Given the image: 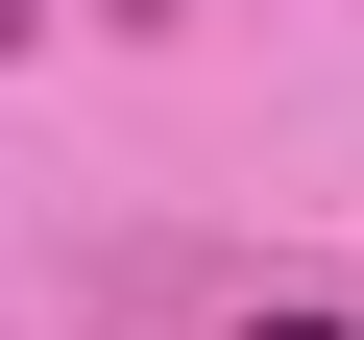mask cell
Masks as SVG:
<instances>
[{"mask_svg":"<svg viewBox=\"0 0 364 340\" xmlns=\"http://www.w3.org/2000/svg\"><path fill=\"white\" fill-rule=\"evenodd\" d=\"M0 49H25V0H0Z\"/></svg>","mask_w":364,"mask_h":340,"instance_id":"obj_1","label":"cell"}]
</instances>
